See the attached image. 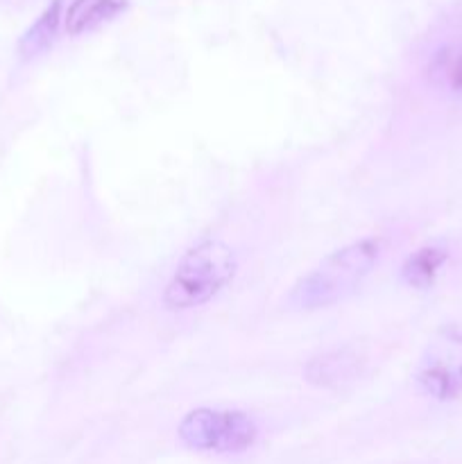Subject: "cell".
Returning a JSON list of instances; mask_svg holds the SVG:
<instances>
[{
  "mask_svg": "<svg viewBox=\"0 0 462 464\" xmlns=\"http://www.w3.org/2000/svg\"><path fill=\"white\" fill-rule=\"evenodd\" d=\"M62 23V0H53L48 9L39 16V21L27 30V34L21 39V54L25 59L36 57L45 53L54 44Z\"/></svg>",
  "mask_w": 462,
  "mask_h": 464,
  "instance_id": "obj_8",
  "label": "cell"
},
{
  "mask_svg": "<svg viewBox=\"0 0 462 464\" xmlns=\"http://www.w3.org/2000/svg\"><path fill=\"white\" fill-rule=\"evenodd\" d=\"M179 440L188 449L207 453H243L258 440V426L240 411L197 408L179 424Z\"/></svg>",
  "mask_w": 462,
  "mask_h": 464,
  "instance_id": "obj_3",
  "label": "cell"
},
{
  "mask_svg": "<svg viewBox=\"0 0 462 464\" xmlns=\"http://www.w3.org/2000/svg\"><path fill=\"white\" fill-rule=\"evenodd\" d=\"M421 392L435 401H453L462 394V331L444 326L426 344L415 372Z\"/></svg>",
  "mask_w": 462,
  "mask_h": 464,
  "instance_id": "obj_4",
  "label": "cell"
},
{
  "mask_svg": "<svg viewBox=\"0 0 462 464\" xmlns=\"http://www.w3.org/2000/svg\"><path fill=\"white\" fill-rule=\"evenodd\" d=\"M130 0H71L63 12V30L71 36L91 34L127 12Z\"/></svg>",
  "mask_w": 462,
  "mask_h": 464,
  "instance_id": "obj_6",
  "label": "cell"
},
{
  "mask_svg": "<svg viewBox=\"0 0 462 464\" xmlns=\"http://www.w3.org/2000/svg\"><path fill=\"white\" fill-rule=\"evenodd\" d=\"M362 365H365V358L356 349H331V352L311 358L303 376L308 383L317 385V388H342L361 376Z\"/></svg>",
  "mask_w": 462,
  "mask_h": 464,
  "instance_id": "obj_5",
  "label": "cell"
},
{
  "mask_svg": "<svg viewBox=\"0 0 462 464\" xmlns=\"http://www.w3.org/2000/svg\"><path fill=\"white\" fill-rule=\"evenodd\" d=\"M442 77H444V84L448 86V91L462 95V53L456 54L451 62L444 63Z\"/></svg>",
  "mask_w": 462,
  "mask_h": 464,
  "instance_id": "obj_9",
  "label": "cell"
},
{
  "mask_svg": "<svg viewBox=\"0 0 462 464\" xmlns=\"http://www.w3.org/2000/svg\"><path fill=\"white\" fill-rule=\"evenodd\" d=\"M380 256V240L362 238L322 258L293 285L288 304L297 311H317L342 302L361 288Z\"/></svg>",
  "mask_w": 462,
  "mask_h": 464,
  "instance_id": "obj_1",
  "label": "cell"
},
{
  "mask_svg": "<svg viewBox=\"0 0 462 464\" xmlns=\"http://www.w3.org/2000/svg\"><path fill=\"white\" fill-rule=\"evenodd\" d=\"M448 261V252L442 245H426L419 247L415 254L406 258L401 266V279L410 288L428 290L438 281L439 272L444 270Z\"/></svg>",
  "mask_w": 462,
  "mask_h": 464,
  "instance_id": "obj_7",
  "label": "cell"
},
{
  "mask_svg": "<svg viewBox=\"0 0 462 464\" xmlns=\"http://www.w3.org/2000/svg\"><path fill=\"white\" fill-rule=\"evenodd\" d=\"M238 270L229 245L204 240L181 256L163 290V306L170 311H190L204 306L222 293Z\"/></svg>",
  "mask_w": 462,
  "mask_h": 464,
  "instance_id": "obj_2",
  "label": "cell"
}]
</instances>
